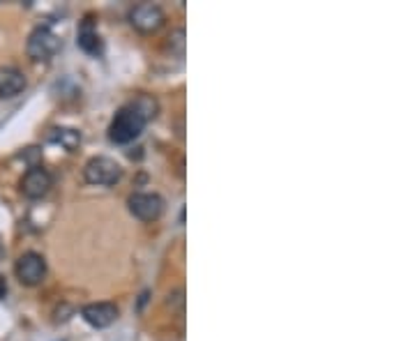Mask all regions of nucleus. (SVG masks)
I'll return each mask as SVG.
<instances>
[{"label": "nucleus", "mask_w": 415, "mask_h": 341, "mask_svg": "<svg viewBox=\"0 0 415 341\" xmlns=\"http://www.w3.org/2000/svg\"><path fill=\"white\" fill-rule=\"evenodd\" d=\"M5 295H7V284L3 276H0V300H5Z\"/></svg>", "instance_id": "obj_13"}, {"label": "nucleus", "mask_w": 415, "mask_h": 341, "mask_svg": "<svg viewBox=\"0 0 415 341\" xmlns=\"http://www.w3.org/2000/svg\"><path fill=\"white\" fill-rule=\"evenodd\" d=\"M132 104H134L138 111H141V113L145 116V120L155 118V116H157V108H160V106H157V101H155L153 97H148V95H141L136 101H132Z\"/></svg>", "instance_id": "obj_12"}, {"label": "nucleus", "mask_w": 415, "mask_h": 341, "mask_svg": "<svg viewBox=\"0 0 415 341\" xmlns=\"http://www.w3.org/2000/svg\"><path fill=\"white\" fill-rule=\"evenodd\" d=\"M77 44L81 51H86L90 55H99L101 53V37L95 28L92 16H86L79 26V35H77Z\"/></svg>", "instance_id": "obj_9"}, {"label": "nucleus", "mask_w": 415, "mask_h": 341, "mask_svg": "<svg viewBox=\"0 0 415 341\" xmlns=\"http://www.w3.org/2000/svg\"><path fill=\"white\" fill-rule=\"evenodd\" d=\"M127 208L136 219L155 221V219H160V215L164 212V199L160 196V194L138 191V194H132V196L127 199Z\"/></svg>", "instance_id": "obj_6"}, {"label": "nucleus", "mask_w": 415, "mask_h": 341, "mask_svg": "<svg viewBox=\"0 0 415 341\" xmlns=\"http://www.w3.org/2000/svg\"><path fill=\"white\" fill-rule=\"evenodd\" d=\"M51 184H53V178H51V173L42 169V166H31V169L26 171V175L21 178V194L26 199H44L46 194H49L51 189Z\"/></svg>", "instance_id": "obj_7"}, {"label": "nucleus", "mask_w": 415, "mask_h": 341, "mask_svg": "<svg viewBox=\"0 0 415 341\" xmlns=\"http://www.w3.org/2000/svg\"><path fill=\"white\" fill-rule=\"evenodd\" d=\"M81 316L92 328H109L118 318V307L111 302H92L81 309Z\"/></svg>", "instance_id": "obj_8"}, {"label": "nucleus", "mask_w": 415, "mask_h": 341, "mask_svg": "<svg viewBox=\"0 0 415 341\" xmlns=\"http://www.w3.org/2000/svg\"><path fill=\"white\" fill-rule=\"evenodd\" d=\"M145 116L138 111L134 104H127L118 111L111 120L109 125V141L111 143H118V145H125V143H132L134 138L141 136V132L145 129Z\"/></svg>", "instance_id": "obj_1"}, {"label": "nucleus", "mask_w": 415, "mask_h": 341, "mask_svg": "<svg viewBox=\"0 0 415 341\" xmlns=\"http://www.w3.org/2000/svg\"><path fill=\"white\" fill-rule=\"evenodd\" d=\"M58 49H60V40L51 33V28H46V26L35 28L26 42L28 55H31V60H37V62L51 60L53 55L58 53Z\"/></svg>", "instance_id": "obj_3"}, {"label": "nucleus", "mask_w": 415, "mask_h": 341, "mask_svg": "<svg viewBox=\"0 0 415 341\" xmlns=\"http://www.w3.org/2000/svg\"><path fill=\"white\" fill-rule=\"evenodd\" d=\"M16 279L21 281L23 286H40L46 276V261L42 254L37 252H26L16 258L14 265Z\"/></svg>", "instance_id": "obj_5"}, {"label": "nucleus", "mask_w": 415, "mask_h": 341, "mask_svg": "<svg viewBox=\"0 0 415 341\" xmlns=\"http://www.w3.org/2000/svg\"><path fill=\"white\" fill-rule=\"evenodd\" d=\"M49 141L60 143L62 147H67V150H74V147L81 143V134L77 132V129H70V127H55V129H51Z\"/></svg>", "instance_id": "obj_11"}, {"label": "nucleus", "mask_w": 415, "mask_h": 341, "mask_svg": "<svg viewBox=\"0 0 415 341\" xmlns=\"http://www.w3.org/2000/svg\"><path fill=\"white\" fill-rule=\"evenodd\" d=\"M120 175H123V169L111 157H92L83 166V178H86L88 184H95V187H114L120 180Z\"/></svg>", "instance_id": "obj_2"}, {"label": "nucleus", "mask_w": 415, "mask_h": 341, "mask_svg": "<svg viewBox=\"0 0 415 341\" xmlns=\"http://www.w3.org/2000/svg\"><path fill=\"white\" fill-rule=\"evenodd\" d=\"M26 90V77L16 67H0V99L21 95Z\"/></svg>", "instance_id": "obj_10"}, {"label": "nucleus", "mask_w": 415, "mask_h": 341, "mask_svg": "<svg viewBox=\"0 0 415 341\" xmlns=\"http://www.w3.org/2000/svg\"><path fill=\"white\" fill-rule=\"evenodd\" d=\"M127 18L138 33H157L164 26L166 14H164V9L155 3H138L129 9Z\"/></svg>", "instance_id": "obj_4"}]
</instances>
